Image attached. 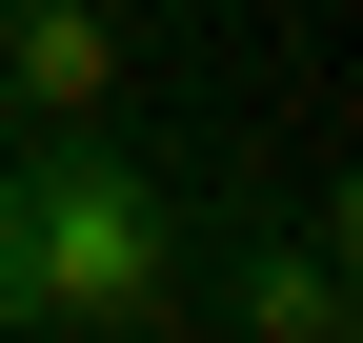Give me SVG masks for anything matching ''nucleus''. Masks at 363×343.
<instances>
[{"label": "nucleus", "instance_id": "obj_1", "mask_svg": "<svg viewBox=\"0 0 363 343\" xmlns=\"http://www.w3.org/2000/svg\"><path fill=\"white\" fill-rule=\"evenodd\" d=\"M222 223H242V202H222L182 142H142V121H61V142H21V162H0V343L182 323Z\"/></svg>", "mask_w": 363, "mask_h": 343}, {"label": "nucleus", "instance_id": "obj_2", "mask_svg": "<svg viewBox=\"0 0 363 343\" xmlns=\"http://www.w3.org/2000/svg\"><path fill=\"white\" fill-rule=\"evenodd\" d=\"M61 121H142V21L121 0H0V142Z\"/></svg>", "mask_w": 363, "mask_h": 343}, {"label": "nucleus", "instance_id": "obj_3", "mask_svg": "<svg viewBox=\"0 0 363 343\" xmlns=\"http://www.w3.org/2000/svg\"><path fill=\"white\" fill-rule=\"evenodd\" d=\"M182 323H222V343H343V323H363V283H343V202H303V223H262V202H242V223H222V283H202Z\"/></svg>", "mask_w": 363, "mask_h": 343}, {"label": "nucleus", "instance_id": "obj_4", "mask_svg": "<svg viewBox=\"0 0 363 343\" xmlns=\"http://www.w3.org/2000/svg\"><path fill=\"white\" fill-rule=\"evenodd\" d=\"M0 162H21V142H0Z\"/></svg>", "mask_w": 363, "mask_h": 343}]
</instances>
